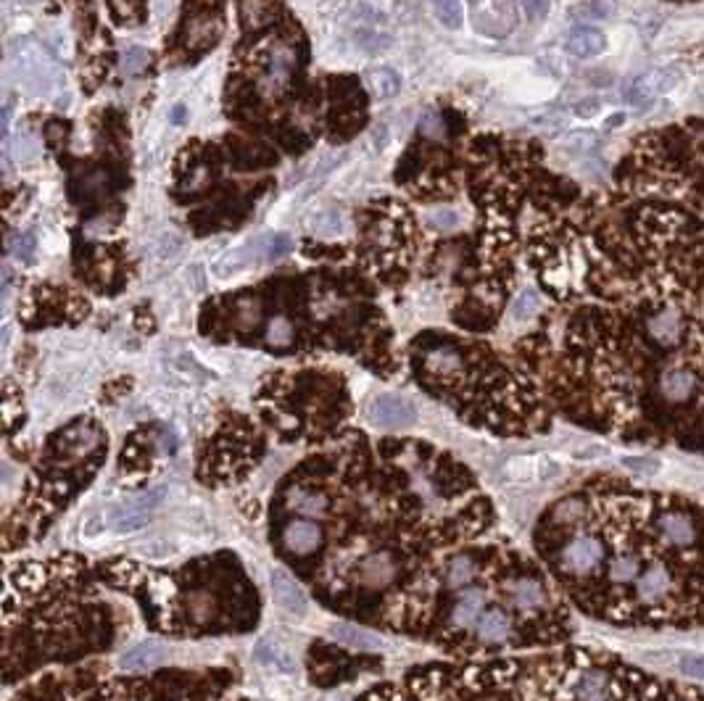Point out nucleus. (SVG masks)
Here are the masks:
<instances>
[{
    "label": "nucleus",
    "mask_w": 704,
    "mask_h": 701,
    "mask_svg": "<svg viewBox=\"0 0 704 701\" xmlns=\"http://www.w3.org/2000/svg\"><path fill=\"white\" fill-rule=\"evenodd\" d=\"M148 61H151V53L146 51V48H127V53H124V72L127 74H138L143 72L148 66Z\"/></svg>",
    "instance_id": "obj_27"
},
{
    "label": "nucleus",
    "mask_w": 704,
    "mask_h": 701,
    "mask_svg": "<svg viewBox=\"0 0 704 701\" xmlns=\"http://www.w3.org/2000/svg\"><path fill=\"white\" fill-rule=\"evenodd\" d=\"M599 111H602V103H599V98H583V101H578L573 106V114L578 116V119H594Z\"/></svg>",
    "instance_id": "obj_31"
},
{
    "label": "nucleus",
    "mask_w": 704,
    "mask_h": 701,
    "mask_svg": "<svg viewBox=\"0 0 704 701\" xmlns=\"http://www.w3.org/2000/svg\"><path fill=\"white\" fill-rule=\"evenodd\" d=\"M438 22L446 29L462 27V0H433Z\"/></svg>",
    "instance_id": "obj_22"
},
{
    "label": "nucleus",
    "mask_w": 704,
    "mask_h": 701,
    "mask_svg": "<svg viewBox=\"0 0 704 701\" xmlns=\"http://www.w3.org/2000/svg\"><path fill=\"white\" fill-rule=\"evenodd\" d=\"M32 251H35V238H32L30 232H27V235H22V238H16V246H14L16 259L30 261L32 259Z\"/></svg>",
    "instance_id": "obj_32"
},
{
    "label": "nucleus",
    "mask_w": 704,
    "mask_h": 701,
    "mask_svg": "<svg viewBox=\"0 0 704 701\" xmlns=\"http://www.w3.org/2000/svg\"><path fill=\"white\" fill-rule=\"evenodd\" d=\"M111 6V16L117 24H127V22H140L146 16V8H143V0H109Z\"/></svg>",
    "instance_id": "obj_21"
},
{
    "label": "nucleus",
    "mask_w": 704,
    "mask_h": 701,
    "mask_svg": "<svg viewBox=\"0 0 704 701\" xmlns=\"http://www.w3.org/2000/svg\"><path fill=\"white\" fill-rule=\"evenodd\" d=\"M312 230L317 232V235H325V238L338 235V232L343 230L341 214H338V211H322V214H317V217L312 219Z\"/></svg>",
    "instance_id": "obj_24"
},
{
    "label": "nucleus",
    "mask_w": 704,
    "mask_h": 701,
    "mask_svg": "<svg viewBox=\"0 0 704 701\" xmlns=\"http://www.w3.org/2000/svg\"><path fill=\"white\" fill-rule=\"evenodd\" d=\"M275 138H277V143L285 145V148H288L291 153H301L309 148V138H306L304 132L298 130V127H293V124H283V127H277Z\"/></svg>",
    "instance_id": "obj_23"
},
{
    "label": "nucleus",
    "mask_w": 704,
    "mask_h": 701,
    "mask_svg": "<svg viewBox=\"0 0 704 701\" xmlns=\"http://www.w3.org/2000/svg\"><path fill=\"white\" fill-rule=\"evenodd\" d=\"M623 464H625V467H636L639 472H657V470H660V459H654V456H625Z\"/></svg>",
    "instance_id": "obj_30"
},
{
    "label": "nucleus",
    "mask_w": 704,
    "mask_h": 701,
    "mask_svg": "<svg viewBox=\"0 0 704 701\" xmlns=\"http://www.w3.org/2000/svg\"><path fill=\"white\" fill-rule=\"evenodd\" d=\"M330 636H333L338 644H346L359 651H378L380 646H383V641H380L372 630L359 628V625H349V622L333 625V628H330Z\"/></svg>",
    "instance_id": "obj_14"
},
{
    "label": "nucleus",
    "mask_w": 704,
    "mask_h": 701,
    "mask_svg": "<svg viewBox=\"0 0 704 701\" xmlns=\"http://www.w3.org/2000/svg\"><path fill=\"white\" fill-rule=\"evenodd\" d=\"M367 414H370L372 425L385 427V430H404V427H412L417 422V409L412 406V401L393 396V393L372 398Z\"/></svg>",
    "instance_id": "obj_5"
},
{
    "label": "nucleus",
    "mask_w": 704,
    "mask_h": 701,
    "mask_svg": "<svg viewBox=\"0 0 704 701\" xmlns=\"http://www.w3.org/2000/svg\"><path fill=\"white\" fill-rule=\"evenodd\" d=\"M538 311V296L533 293V290H525L523 296L515 301V309H512V314H515L517 319H528L533 317Z\"/></svg>",
    "instance_id": "obj_29"
},
{
    "label": "nucleus",
    "mask_w": 704,
    "mask_h": 701,
    "mask_svg": "<svg viewBox=\"0 0 704 701\" xmlns=\"http://www.w3.org/2000/svg\"><path fill=\"white\" fill-rule=\"evenodd\" d=\"M515 701H704V691L652 678L612 654L570 649L528 667Z\"/></svg>",
    "instance_id": "obj_2"
},
{
    "label": "nucleus",
    "mask_w": 704,
    "mask_h": 701,
    "mask_svg": "<svg viewBox=\"0 0 704 701\" xmlns=\"http://www.w3.org/2000/svg\"><path fill=\"white\" fill-rule=\"evenodd\" d=\"M259 259H264V240H256V243H246V246L227 251L225 256L214 264V275H217L219 280H227V277H235L240 275V272H246L248 267H254Z\"/></svg>",
    "instance_id": "obj_10"
},
{
    "label": "nucleus",
    "mask_w": 704,
    "mask_h": 701,
    "mask_svg": "<svg viewBox=\"0 0 704 701\" xmlns=\"http://www.w3.org/2000/svg\"><path fill=\"white\" fill-rule=\"evenodd\" d=\"M240 22L246 29H262L275 22L277 0H238Z\"/></svg>",
    "instance_id": "obj_16"
},
{
    "label": "nucleus",
    "mask_w": 704,
    "mask_h": 701,
    "mask_svg": "<svg viewBox=\"0 0 704 701\" xmlns=\"http://www.w3.org/2000/svg\"><path fill=\"white\" fill-rule=\"evenodd\" d=\"M269 586H272V596H275V601L285 609V612H291V615H296V617L306 615V609H309V599H306V593L301 591V586H298L296 580H293L288 572H280V570L272 572Z\"/></svg>",
    "instance_id": "obj_11"
},
{
    "label": "nucleus",
    "mask_w": 704,
    "mask_h": 701,
    "mask_svg": "<svg viewBox=\"0 0 704 701\" xmlns=\"http://www.w3.org/2000/svg\"><path fill=\"white\" fill-rule=\"evenodd\" d=\"M591 143H594V135H588V132H575V135L567 138V148H570V151H583V148H588Z\"/></svg>",
    "instance_id": "obj_34"
},
{
    "label": "nucleus",
    "mask_w": 704,
    "mask_h": 701,
    "mask_svg": "<svg viewBox=\"0 0 704 701\" xmlns=\"http://www.w3.org/2000/svg\"><path fill=\"white\" fill-rule=\"evenodd\" d=\"M575 512L602 541V564L570 599L631 628H704V504L646 488H586Z\"/></svg>",
    "instance_id": "obj_1"
},
{
    "label": "nucleus",
    "mask_w": 704,
    "mask_h": 701,
    "mask_svg": "<svg viewBox=\"0 0 704 701\" xmlns=\"http://www.w3.org/2000/svg\"><path fill=\"white\" fill-rule=\"evenodd\" d=\"M167 646L161 644V641H143V644L132 646L127 654H124L122 659H119V665H122V670H151V667L161 665L164 659H167Z\"/></svg>",
    "instance_id": "obj_13"
},
{
    "label": "nucleus",
    "mask_w": 704,
    "mask_h": 701,
    "mask_svg": "<svg viewBox=\"0 0 704 701\" xmlns=\"http://www.w3.org/2000/svg\"><path fill=\"white\" fill-rule=\"evenodd\" d=\"M367 87H370V93L375 98L385 101V98H393V95L399 93L401 77L393 69H388V66H378V69H372L367 74Z\"/></svg>",
    "instance_id": "obj_18"
},
{
    "label": "nucleus",
    "mask_w": 704,
    "mask_h": 701,
    "mask_svg": "<svg viewBox=\"0 0 704 701\" xmlns=\"http://www.w3.org/2000/svg\"><path fill=\"white\" fill-rule=\"evenodd\" d=\"M507 475L509 480L523 485L544 483V480H552V477L559 475V464L546 459V456H517L507 464Z\"/></svg>",
    "instance_id": "obj_9"
},
{
    "label": "nucleus",
    "mask_w": 704,
    "mask_h": 701,
    "mask_svg": "<svg viewBox=\"0 0 704 701\" xmlns=\"http://www.w3.org/2000/svg\"><path fill=\"white\" fill-rule=\"evenodd\" d=\"M657 657H662L665 665H673L675 673H681L683 678L691 680H702L704 683V654L702 651H691V649H681V651H654Z\"/></svg>",
    "instance_id": "obj_15"
},
{
    "label": "nucleus",
    "mask_w": 704,
    "mask_h": 701,
    "mask_svg": "<svg viewBox=\"0 0 704 701\" xmlns=\"http://www.w3.org/2000/svg\"><path fill=\"white\" fill-rule=\"evenodd\" d=\"M264 343L272 351H285L296 343V327L285 314H277L267 322V333H264Z\"/></svg>",
    "instance_id": "obj_17"
},
{
    "label": "nucleus",
    "mask_w": 704,
    "mask_h": 701,
    "mask_svg": "<svg viewBox=\"0 0 704 701\" xmlns=\"http://www.w3.org/2000/svg\"><path fill=\"white\" fill-rule=\"evenodd\" d=\"M467 11L480 35L507 37L517 27V0H467Z\"/></svg>",
    "instance_id": "obj_4"
},
{
    "label": "nucleus",
    "mask_w": 704,
    "mask_h": 701,
    "mask_svg": "<svg viewBox=\"0 0 704 701\" xmlns=\"http://www.w3.org/2000/svg\"><path fill=\"white\" fill-rule=\"evenodd\" d=\"M264 240V259H283L285 253L291 251L293 243L288 235H269Z\"/></svg>",
    "instance_id": "obj_26"
},
{
    "label": "nucleus",
    "mask_w": 704,
    "mask_h": 701,
    "mask_svg": "<svg viewBox=\"0 0 704 701\" xmlns=\"http://www.w3.org/2000/svg\"><path fill=\"white\" fill-rule=\"evenodd\" d=\"M480 572H483V562H480L478 554H465V551L451 554L441 567L443 593L454 596V593L462 591V588L475 586L480 578Z\"/></svg>",
    "instance_id": "obj_7"
},
{
    "label": "nucleus",
    "mask_w": 704,
    "mask_h": 701,
    "mask_svg": "<svg viewBox=\"0 0 704 701\" xmlns=\"http://www.w3.org/2000/svg\"><path fill=\"white\" fill-rule=\"evenodd\" d=\"M227 156H230V164L240 172L246 169H264V167H275L277 164V153L264 143H251V140H230L227 143Z\"/></svg>",
    "instance_id": "obj_8"
},
{
    "label": "nucleus",
    "mask_w": 704,
    "mask_h": 701,
    "mask_svg": "<svg viewBox=\"0 0 704 701\" xmlns=\"http://www.w3.org/2000/svg\"><path fill=\"white\" fill-rule=\"evenodd\" d=\"M570 14L575 19H610L612 6L604 0H586V3H578Z\"/></svg>",
    "instance_id": "obj_25"
},
{
    "label": "nucleus",
    "mask_w": 704,
    "mask_h": 701,
    "mask_svg": "<svg viewBox=\"0 0 704 701\" xmlns=\"http://www.w3.org/2000/svg\"><path fill=\"white\" fill-rule=\"evenodd\" d=\"M657 98V85H654V72H644L639 77H633L625 87V101L631 106H639V103H649Z\"/></svg>",
    "instance_id": "obj_19"
},
{
    "label": "nucleus",
    "mask_w": 704,
    "mask_h": 701,
    "mask_svg": "<svg viewBox=\"0 0 704 701\" xmlns=\"http://www.w3.org/2000/svg\"><path fill=\"white\" fill-rule=\"evenodd\" d=\"M530 19H544L549 14V0H523Z\"/></svg>",
    "instance_id": "obj_33"
},
{
    "label": "nucleus",
    "mask_w": 704,
    "mask_h": 701,
    "mask_svg": "<svg viewBox=\"0 0 704 701\" xmlns=\"http://www.w3.org/2000/svg\"><path fill=\"white\" fill-rule=\"evenodd\" d=\"M428 222L436 230H457L462 219H459V214L454 209H433L428 214Z\"/></svg>",
    "instance_id": "obj_28"
},
{
    "label": "nucleus",
    "mask_w": 704,
    "mask_h": 701,
    "mask_svg": "<svg viewBox=\"0 0 704 701\" xmlns=\"http://www.w3.org/2000/svg\"><path fill=\"white\" fill-rule=\"evenodd\" d=\"M325 543V530L320 528L317 520H304V517H296L285 525V530L280 533V546H283L285 554L291 557H309L314 551L322 549Z\"/></svg>",
    "instance_id": "obj_6"
},
{
    "label": "nucleus",
    "mask_w": 704,
    "mask_h": 701,
    "mask_svg": "<svg viewBox=\"0 0 704 701\" xmlns=\"http://www.w3.org/2000/svg\"><path fill=\"white\" fill-rule=\"evenodd\" d=\"M623 122H625V114H615L607 119V124H604V127H607V130H615V127H623Z\"/></svg>",
    "instance_id": "obj_35"
},
{
    "label": "nucleus",
    "mask_w": 704,
    "mask_h": 701,
    "mask_svg": "<svg viewBox=\"0 0 704 701\" xmlns=\"http://www.w3.org/2000/svg\"><path fill=\"white\" fill-rule=\"evenodd\" d=\"M652 72H654V85H657V95L673 93L675 87L686 80V72H683V66H678V64L662 66V69H652Z\"/></svg>",
    "instance_id": "obj_20"
},
{
    "label": "nucleus",
    "mask_w": 704,
    "mask_h": 701,
    "mask_svg": "<svg viewBox=\"0 0 704 701\" xmlns=\"http://www.w3.org/2000/svg\"><path fill=\"white\" fill-rule=\"evenodd\" d=\"M14 61L16 69L22 74L24 80L35 85L37 90H53L61 80V69L56 64V58L45 51L43 45L35 40H22L14 48Z\"/></svg>",
    "instance_id": "obj_3"
},
{
    "label": "nucleus",
    "mask_w": 704,
    "mask_h": 701,
    "mask_svg": "<svg viewBox=\"0 0 704 701\" xmlns=\"http://www.w3.org/2000/svg\"><path fill=\"white\" fill-rule=\"evenodd\" d=\"M565 51L575 58H596L607 51V35L596 27H575L565 40Z\"/></svg>",
    "instance_id": "obj_12"
}]
</instances>
